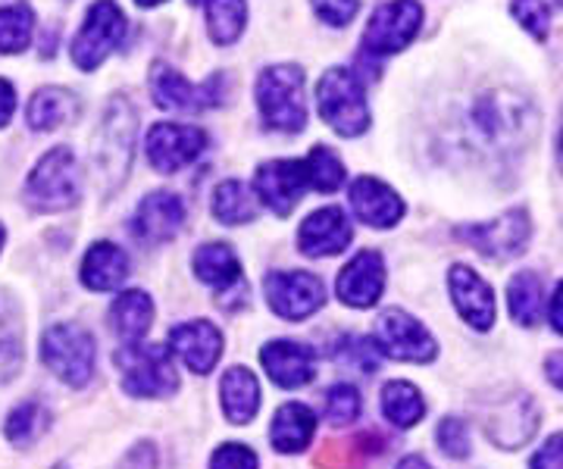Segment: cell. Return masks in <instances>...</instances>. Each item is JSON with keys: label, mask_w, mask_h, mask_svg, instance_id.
<instances>
[{"label": "cell", "mask_w": 563, "mask_h": 469, "mask_svg": "<svg viewBox=\"0 0 563 469\" xmlns=\"http://www.w3.org/2000/svg\"><path fill=\"white\" fill-rule=\"evenodd\" d=\"M257 107L263 123L276 132H301L307 125L303 103V69L295 63H279L263 69L257 79Z\"/></svg>", "instance_id": "1"}, {"label": "cell", "mask_w": 563, "mask_h": 469, "mask_svg": "<svg viewBox=\"0 0 563 469\" xmlns=\"http://www.w3.org/2000/svg\"><path fill=\"white\" fill-rule=\"evenodd\" d=\"M317 110L322 123L342 138H357L369 129V107L363 94V82L344 66L329 69L317 85Z\"/></svg>", "instance_id": "2"}, {"label": "cell", "mask_w": 563, "mask_h": 469, "mask_svg": "<svg viewBox=\"0 0 563 469\" xmlns=\"http://www.w3.org/2000/svg\"><path fill=\"white\" fill-rule=\"evenodd\" d=\"M79 164L69 147H54L41 157L25 182V204L38 213H60L79 201Z\"/></svg>", "instance_id": "3"}, {"label": "cell", "mask_w": 563, "mask_h": 469, "mask_svg": "<svg viewBox=\"0 0 563 469\" xmlns=\"http://www.w3.org/2000/svg\"><path fill=\"white\" fill-rule=\"evenodd\" d=\"M113 364L120 369L125 394L132 398H169L179 388L173 354L163 345L132 342L113 354Z\"/></svg>", "instance_id": "4"}, {"label": "cell", "mask_w": 563, "mask_h": 469, "mask_svg": "<svg viewBox=\"0 0 563 469\" xmlns=\"http://www.w3.org/2000/svg\"><path fill=\"white\" fill-rule=\"evenodd\" d=\"M135 135H139V116L135 107L125 98H113L103 123L95 138V150L91 160L98 166V176H103L110 185L122 182L129 176L132 166V150H135Z\"/></svg>", "instance_id": "5"}, {"label": "cell", "mask_w": 563, "mask_h": 469, "mask_svg": "<svg viewBox=\"0 0 563 469\" xmlns=\"http://www.w3.org/2000/svg\"><path fill=\"white\" fill-rule=\"evenodd\" d=\"M95 335L88 328L60 323L41 335V364L66 386H88L95 376Z\"/></svg>", "instance_id": "6"}, {"label": "cell", "mask_w": 563, "mask_h": 469, "mask_svg": "<svg viewBox=\"0 0 563 469\" xmlns=\"http://www.w3.org/2000/svg\"><path fill=\"white\" fill-rule=\"evenodd\" d=\"M122 35H125V13L120 10V3L98 0L81 22L79 35L73 38V47H69L73 63L85 72L98 69L120 47Z\"/></svg>", "instance_id": "7"}, {"label": "cell", "mask_w": 563, "mask_h": 469, "mask_svg": "<svg viewBox=\"0 0 563 469\" xmlns=\"http://www.w3.org/2000/svg\"><path fill=\"white\" fill-rule=\"evenodd\" d=\"M422 7L417 0H388L383 3L363 32V57L398 54L420 35Z\"/></svg>", "instance_id": "8"}, {"label": "cell", "mask_w": 563, "mask_h": 469, "mask_svg": "<svg viewBox=\"0 0 563 469\" xmlns=\"http://www.w3.org/2000/svg\"><path fill=\"white\" fill-rule=\"evenodd\" d=\"M539 420H542L539 404L526 391L504 394L501 401H492L483 413L485 435L501 450L523 448L526 442L539 432Z\"/></svg>", "instance_id": "9"}, {"label": "cell", "mask_w": 563, "mask_h": 469, "mask_svg": "<svg viewBox=\"0 0 563 469\" xmlns=\"http://www.w3.org/2000/svg\"><path fill=\"white\" fill-rule=\"evenodd\" d=\"M225 76H213L210 82L191 85L181 72H176L166 63L151 66V98L163 110H181V113H198L207 107H220Z\"/></svg>", "instance_id": "10"}, {"label": "cell", "mask_w": 563, "mask_h": 469, "mask_svg": "<svg viewBox=\"0 0 563 469\" xmlns=\"http://www.w3.org/2000/svg\"><path fill=\"white\" fill-rule=\"evenodd\" d=\"M457 235L488 260H510V257L526 254V245L532 238V223L526 210H507L492 223L463 225Z\"/></svg>", "instance_id": "11"}, {"label": "cell", "mask_w": 563, "mask_h": 469, "mask_svg": "<svg viewBox=\"0 0 563 469\" xmlns=\"http://www.w3.org/2000/svg\"><path fill=\"white\" fill-rule=\"evenodd\" d=\"M376 345L383 347L388 357L407 360V364H432L439 357V342L432 338V332L404 310H385L379 316Z\"/></svg>", "instance_id": "12"}, {"label": "cell", "mask_w": 563, "mask_h": 469, "mask_svg": "<svg viewBox=\"0 0 563 469\" xmlns=\"http://www.w3.org/2000/svg\"><path fill=\"white\" fill-rule=\"evenodd\" d=\"M207 147V135L198 125H185V123H157L151 125L147 132V142H144V150H147V160L151 166L163 172V176H173L179 172L188 164H195Z\"/></svg>", "instance_id": "13"}, {"label": "cell", "mask_w": 563, "mask_h": 469, "mask_svg": "<svg viewBox=\"0 0 563 469\" xmlns=\"http://www.w3.org/2000/svg\"><path fill=\"white\" fill-rule=\"evenodd\" d=\"M263 291L282 320H307L325 301V288L313 272H269Z\"/></svg>", "instance_id": "14"}, {"label": "cell", "mask_w": 563, "mask_h": 469, "mask_svg": "<svg viewBox=\"0 0 563 469\" xmlns=\"http://www.w3.org/2000/svg\"><path fill=\"white\" fill-rule=\"evenodd\" d=\"M448 291L457 306L461 320L476 332H488L498 320V304H495V288L485 282L483 276L470 266H451L448 272Z\"/></svg>", "instance_id": "15"}, {"label": "cell", "mask_w": 563, "mask_h": 469, "mask_svg": "<svg viewBox=\"0 0 563 469\" xmlns=\"http://www.w3.org/2000/svg\"><path fill=\"white\" fill-rule=\"evenodd\" d=\"M254 188H257V198L276 216H288L301 204L303 191L310 188V176H307L303 160H269L257 169Z\"/></svg>", "instance_id": "16"}, {"label": "cell", "mask_w": 563, "mask_h": 469, "mask_svg": "<svg viewBox=\"0 0 563 469\" xmlns=\"http://www.w3.org/2000/svg\"><path fill=\"white\" fill-rule=\"evenodd\" d=\"M385 291V260L379 250H361L339 272V298L354 310L379 304Z\"/></svg>", "instance_id": "17"}, {"label": "cell", "mask_w": 563, "mask_h": 469, "mask_svg": "<svg viewBox=\"0 0 563 469\" xmlns=\"http://www.w3.org/2000/svg\"><path fill=\"white\" fill-rule=\"evenodd\" d=\"M351 238H354V228L347 223L342 206H322L303 220L298 247L307 257H332V254H342L344 247L351 245Z\"/></svg>", "instance_id": "18"}, {"label": "cell", "mask_w": 563, "mask_h": 469, "mask_svg": "<svg viewBox=\"0 0 563 469\" xmlns=\"http://www.w3.org/2000/svg\"><path fill=\"white\" fill-rule=\"evenodd\" d=\"M169 347L185 360V367L195 376H207L210 369L220 364L222 357V335L220 328L207 320L181 323L169 332Z\"/></svg>", "instance_id": "19"}, {"label": "cell", "mask_w": 563, "mask_h": 469, "mask_svg": "<svg viewBox=\"0 0 563 469\" xmlns=\"http://www.w3.org/2000/svg\"><path fill=\"white\" fill-rule=\"evenodd\" d=\"M351 206L363 225L373 228H391L401 223L404 201L391 185L379 182L373 176H361L351 185Z\"/></svg>", "instance_id": "20"}, {"label": "cell", "mask_w": 563, "mask_h": 469, "mask_svg": "<svg viewBox=\"0 0 563 469\" xmlns=\"http://www.w3.org/2000/svg\"><path fill=\"white\" fill-rule=\"evenodd\" d=\"M261 364L279 388H303L310 386V379L317 372V354L301 342L279 338V342L263 347Z\"/></svg>", "instance_id": "21"}, {"label": "cell", "mask_w": 563, "mask_h": 469, "mask_svg": "<svg viewBox=\"0 0 563 469\" xmlns=\"http://www.w3.org/2000/svg\"><path fill=\"white\" fill-rule=\"evenodd\" d=\"M181 223H185V204H181L179 194H169V191H154L147 194L135 210V235L141 242H151V245H163L169 238L179 235Z\"/></svg>", "instance_id": "22"}, {"label": "cell", "mask_w": 563, "mask_h": 469, "mask_svg": "<svg viewBox=\"0 0 563 469\" xmlns=\"http://www.w3.org/2000/svg\"><path fill=\"white\" fill-rule=\"evenodd\" d=\"M222 413L232 426H247L257 410H261V386L254 379V372L244 367H232L220 382Z\"/></svg>", "instance_id": "23"}, {"label": "cell", "mask_w": 563, "mask_h": 469, "mask_svg": "<svg viewBox=\"0 0 563 469\" xmlns=\"http://www.w3.org/2000/svg\"><path fill=\"white\" fill-rule=\"evenodd\" d=\"M129 279V257L125 250L110 242L88 247L81 260V286L88 291H113Z\"/></svg>", "instance_id": "24"}, {"label": "cell", "mask_w": 563, "mask_h": 469, "mask_svg": "<svg viewBox=\"0 0 563 469\" xmlns=\"http://www.w3.org/2000/svg\"><path fill=\"white\" fill-rule=\"evenodd\" d=\"M195 276L201 279L203 286H213L222 294L239 291L242 286V260L235 257V250L229 245H203L195 254Z\"/></svg>", "instance_id": "25"}, {"label": "cell", "mask_w": 563, "mask_h": 469, "mask_svg": "<svg viewBox=\"0 0 563 469\" xmlns=\"http://www.w3.org/2000/svg\"><path fill=\"white\" fill-rule=\"evenodd\" d=\"M385 450V442L379 435H347V438H329L317 454L320 469H363L373 457Z\"/></svg>", "instance_id": "26"}, {"label": "cell", "mask_w": 563, "mask_h": 469, "mask_svg": "<svg viewBox=\"0 0 563 469\" xmlns=\"http://www.w3.org/2000/svg\"><path fill=\"white\" fill-rule=\"evenodd\" d=\"M29 125L35 132H54L79 120V98L66 88H41L29 101Z\"/></svg>", "instance_id": "27"}, {"label": "cell", "mask_w": 563, "mask_h": 469, "mask_svg": "<svg viewBox=\"0 0 563 469\" xmlns=\"http://www.w3.org/2000/svg\"><path fill=\"white\" fill-rule=\"evenodd\" d=\"M313 432H317L313 410L303 407V404H285L273 416L269 442H273V448L279 450V454H301L313 442Z\"/></svg>", "instance_id": "28"}, {"label": "cell", "mask_w": 563, "mask_h": 469, "mask_svg": "<svg viewBox=\"0 0 563 469\" xmlns=\"http://www.w3.org/2000/svg\"><path fill=\"white\" fill-rule=\"evenodd\" d=\"M110 323L117 328L125 345L132 342H141L147 332H151V323H154V304L144 291H122L120 298L110 306Z\"/></svg>", "instance_id": "29"}, {"label": "cell", "mask_w": 563, "mask_h": 469, "mask_svg": "<svg viewBox=\"0 0 563 469\" xmlns=\"http://www.w3.org/2000/svg\"><path fill=\"white\" fill-rule=\"evenodd\" d=\"M507 304H510V316L514 323L523 328L539 326L544 313V286L542 276L532 272V269H523L510 279L507 286Z\"/></svg>", "instance_id": "30"}, {"label": "cell", "mask_w": 563, "mask_h": 469, "mask_svg": "<svg viewBox=\"0 0 563 469\" xmlns=\"http://www.w3.org/2000/svg\"><path fill=\"white\" fill-rule=\"evenodd\" d=\"M22 369V316L20 304L0 291V382H10Z\"/></svg>", "instance_id": "31"}, {"label": "cell", "mask_w": 563, "mask_h": 469, "mask_svg": "<svg viewBox=\"0 0 563 469\" xmlns=\"http://www.w3.org/2000/svg\"><path fill=\"white\" fill-rule=\"evenodd\" d=\"M213 216L222 225H244L257 220V198L239 179H225L213 191Z\"/></svg>", "instance_id": "32"}, {"label": "cell", "mask_w": 563, "mask_h": 469, "mask_svg": "<svg viewBox=\"0 0 563 469\" xmlns=\"http://www.w3.org/2000/svg\"><path fill=\"white\" fill-rule=\"evenodd\" d=\"M383 413L391 426H417L422 416H426V401H422L420 388L413 386V382H404V379L388 382V386L383 388Z\"/></svg>", "instance_id": "33"}, {"label": "cell", "mask_w": 563, "mask_h": 469, "mask_svg": "<svg viewBox=\"0 0 563 469\" xmlns=\"http://www.w3.org/2000/svg\"><path fill=\"white\" fill-rule=\"evenodd\" d=\"M203 3H207V29L213 44L229 47L239 42L247 22V3L244 0H203Z\"/></svg>", "instance_id": "34"}, {"label": "cell", "mask_w": 563, "mask_h": 469, "mask_svg": "<svg viewBox=\"0 0 563 469\" xmlns=\"http://www.w3.org/2000/svg\"><path fill=\"white\" fill-rule=\"evenodd\" d=\"M35 32V13L29 3L0 7V54H22Z\"/></svg>", "instance_id": "35"}, {"label": "cell", "mask_w": 563, "mask_h": 469, "mask_svg": "<svg viewBox=\"0 0 563 469\" xmlns=\"http://www.w3.org/2000/svg\"><path fill=\"white\" fill-rule=\"evenodd\" d=\"M307 176H310V188H317L322 194H332L344 185V164L339 160V154L325 144H317L310 154H307Z\"/></svg>", "instance_id": "36"}, {"label": "cell", "mask_w": 563, "mask_h": 469, "mask_svg": "<svg viewBox=\"0 0 563 469\" xmlns=\"http://www.w3.org/2000/svg\"><path fill=\"white\" fill-rule=\"evenodd\" d=\"M47 428V410L41 407L38 401H25L20 407L7 416V438L16 448H29L35 445Z\"/></svg>", "instance_id": "37"}, {"label": "cell", "mask_w": 563, "mask_h": 469, "mask_svg": "<svg viewBox=\"0 0 563 469\" xmlns=\"http://www.w3.org/2000/svg\"><path fill=\"white\" fill-rule=\"evenodd\" d=\"M563 10V0H514V16L523 25L529 35L544 38L551 20Z\"/></svg>", "instance_id": "38"}, {"label": "cell", "mask_w": 563, "mask_h": 469, "mask_svg": "<svg viewBox=\"0 0 563 469\" xmlns=\"http://www.w3.org/2000/svg\"><path fill=\"white\" fill-rule=\"evenodd\" d=\"M325 416L335 426H351L361 416V394H357V388L347 386V382L329 388V394H325Z\"/></svg>", "instance_id": "39"}, {"label": "cell", "mask_w": 563, "mask_h": 469, "mask_svg": "<svg viewBox=\"0 0 563 469\" xmlns=\"http://www.w3.org/2000/svg\"><path fill=\"white\" fill-rule=\"evenodd\" d=\"M435 442H439L444 457H451V460H466L473 454L470 428L457 416H444L442 423H439V432H435Z\"/></svg>", "instance_id": "40"}, {"label": "cell", "mask_w": 563, "mask_h": 469, "mask_svg": "<svg viewBox=\"0 0 563 469\" xmlns=\"http://www.w3.org/2000/svg\"><path fill=\"white\" fill-rule=\"evenodd\" d=\"M339 360L347 367H357L363 372H376L379 369V345L373 338H361V335H347L342 342V354Z\"/></svg>", "instance_id": "41"}, {"label": "cell", "mask_w": 563, "mask_h": 469, "mask_svg": "<svg viewBox=\"0 0 563 469\" xmlns=\"http://www.w3.org/2000/svg\"><path fill=\"white\" fill-rule=\"evenodd\" d=\"M313 10H317V16H320L325 25L342 29V25H347V22L357 16L361 0H313Z\"/></svg>", "instance_id": "42"}, {"label": "cell", "mask_w": 563, "mask_h": 469, "mask_svg": "<svg viewBox=\"0 0 563 469\" xmlns=\"http://www.w3.org/2000/svg\"><path fill=\"white\" fill-rule=\"evenodd\" d=\"M210 469H257V454L244 445H222L213 454Z\"/></svg>", "instance_id": "43"}, {"label": "cell", "mask_w": 563, "mask_h": 469, "mask_svg": "<svg viewBox=\"0 0 563 469\" xmlns=\"http://www.w3.org/2000/svg\"><path fill=\"white\" fill-rule=\"evenodd\" d=\"M529 469H563V432H554L542 448L536 450Z\"/></svg>", "instance_id": "44"}, {"label": "cell", "mask_w": 563, "mask_h": 469, "mask_svg": "<svg viewBox=\"0 0 563 469\" xmlns=\"http://www.w3.org/2000/svg\"><path fill=\"white\" fill-rule=\"evenodd\" d=\"M13 113H16V88L0 79V129L13 120Z\"/></svg>", "instance_id": "45"}, {"label": "cell", "mask_w": 563, "mask_h": 469, "mask_svg": "<svg viewBox=\"0 0 563 469\" xmlns=\"http://www.w3.org/2000/svg\"><path fill=\"white\" fill-rule=\"evenodd\" d=\"M544 376H548V382L563 391V350H554L548 360H544Z\"/></svg>", "instance_id": "46"}, {"label": "cell", "mask_w": 563, "mask_h": 469, "mask_svg": "<svg viewBox=\"0 0 563 469\" xmlns=\"http://www.w3.org/2000/svg\"><path fill=\"white\" fill-rule=\"evenodd\" d=\"M548 323L554 326L558 335H563V282L554 291V298H551V304H548Z\"/></svg>", "instance_id": "47"}, {"label": "cell", "mask_w": 563, "mask_h": 469, "mask_svg": "<svg viewBox=\"0 0 563 469\" xmlns=\"http://www.w3.org/2000/svg\"><path fill=\"white\" fill-rule=\"evenodd\" d=\"M395 469H432V467H429V460H426V457H420V454H407V457H404L401 464H398Z\"/></svg>", "instance_id": "48"}, {"label": "cell", "mask_w": 563, "mask_h": 469, "mask_svg": "<svg viewBox=\"0 0 563 469\" xmlns=\"http://www.w3.org/2000/svg\"><path fill=\"white\" fill-rule=\"evenodd\" d=\"M135 3H139V7H161L163 0H135Z\"/></svg>", "instance_id": "49"}, {"label": "cell", "mask_w": 563, "mask_h": 469, "mask_svg": "<svg viewBox=\"0 0 563 469\" xmlns=\"http://www.w3.org/2000/svg\"><path fill=\"white\" fill-rule=\"evenodd\" d=\"M558 160H561V169H563V120H561V144H558Z\"/></svg>", "instance_id": "50"}, {"label": "cell", "mask_w": 563, "mask_h": 469, "mask_svg": "<svg viewBox=\"0 0 563 469\" xmlns=\"http://www.w3.org/2000/svg\"><path fill=\"white\" fill-rule=\"evenodd\" d=\"M3 238H7V235H3V225H0V247H3Z\"/></svg>", "instance_id": "51"}, {"label": "cell", "mask_w": 563, "mask_h": 469, "mask_svg": "<svg viewBox=\"0 0 563 469\" xmlns=\"http://www.w3.org/2000/svg\"><path fill=\"white\" fill-rule=\"evenodd\" d=\"M188 3H203V0H188Z\"/></svg>", "instance_id": "52"}]
</instances>
